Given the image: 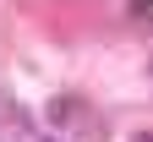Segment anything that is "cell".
<instances>
[{
	"mask_svg": "<svg viewBox=\"0 0 153 142\" xmlns=\"http://www.w3.org/2000/svg\"><path fill=\"white\" fill-rule=\"evenodd\" d=\"M137 142H153V137H137Z\"/></svg>",
	"mask_w": 153,
	"mask_h": 142,
	"instance_id": "obj_1",
	"label": "cell"
}]
</instances>
